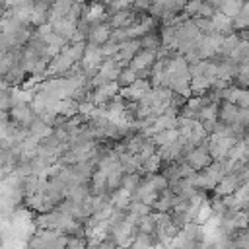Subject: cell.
I'll use <instances>...</instances> for the list:
<instances>
[{"instance_id": "obj_1", "label": "cell", "mask_w": 249, "mask_h": 249, "mask_svg": "<svg viewBox=\"0 0 249 249\" xmlns=\"http://www.w3.org/2000/svg\"><path fill=\"white\" fill-rule=\"evenodd\" d=\"M107 37H109V31H107L105 27H97L95 33H91V39H93L95 43H103Z\"/></svg>"}]
</instances>
